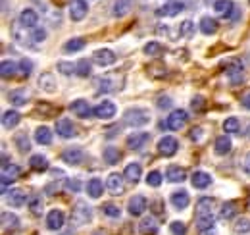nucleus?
<instances>
[{
	"label": "nucleus",
	"instance_id": "nucleus-44",
	"mask_svg": "<svg viewBox=\"0 0 250 235\" xmlns=\"http://www.w3.org/2000/svg\"><path fill=\"white\" fill-rule=\"evenodd\" d=\"M27 206H29V210L35 216H41L42 214V199H41V195H31L29 201H27Z\"/></svg>",
	"mask_w": 250,
	"mask_h": 235
},
{
	"label": "nucleus",
	"instance_id": "nucleus-14",
	"mask_svg": "<svg viewBox=\"0 0 250 235\" xmlns=\"http://www.w3.org/2000/svg\"><path fill=\"white\" fill-rule=\"evenodd\" d=\"M177 148H179V143H177V139L175 137H162L160 141H158V150H160V154H164V156H173L175 152H177Z\"/></svg>",
	"mask_w": 250,
	"mask_h": 235
},
{
	"label": "nucleus",
	"instance_id": "nucleus-32",
	"mask_svg": "<svg viewBox=\"0 0 250 235\" xmlns=\"http://www.w3.org/2000/svg\"><path fill=\"white\" fill-rule=\"evenodd\" d=\"M27 98H29V94H27L23 89H16V91H12V93L8 94V100H10V104H14V106H25V104H27Z\"/></svg>",
	"mask_w": 250,
	"mask_h": 235
},
{
	"label": "nucleus",
	"instance_id": "nucleus-53",
	"mask_svg": "<svg viewBox=\"0 0 250 235\" xmlns=\"http://www.w3.org/2000/svg\"><path fill=\"white\" fill-rule=\"evenodd\" d=\"M169 232H171V235H187V226L183 222H171Z\"/></svg>",
	"mask_w": 250,
	"mask_h": 235
},
{
	"label": "nucleus",
	"instance_id": "nucleus-9",
	"mask_svg": "<svg viewBox=\"0 0 250 235\" xmlns=\"http://www.w3.org/2000/svg\"><path fill=\"white\" fill-rule=\"evenodd\" d=\"M150 141V133L146 131H139V133H131L127 137V147L131 150H143V148L148 145Z\"/></svg>",
	"mask_w": 250,
	"mask_h": 235
},
{
	"label": "nucleus",
	"instance_id": "nucleus-58",
	"mask_svg": "<svg viewBox=\"0 0 250 235\" xmlns=\"http://www.w3.org/2000/svg\"><path fill=\"white\" fill-rule=\"evenodd\" d=\"M188 137H190L194 143H200V141L204 139V129H202V127H192Z\"/></svg>",
	"mask_w": 250,
	"mask_h": 235
},
{
	"label": "nucleus",
	"instance_id": "nucleus-55",
	"mask_svg": "<svg viewBox=\"0 0 250 235\" xmlns=\"http://www.w3.org/2000/svg\"><path fill=\"white\" fill-rule=\"evenodd\" d=\"M81 181L77 179V177H71V179H65V189L67 191H73V193H79L81 191Z\"/></svg>",
	"mask_w": 250,
	"mask_h": 235
},
{
	"label": "nucleus",
	"instance_id": "nucleus-59",
	"mask_svg": "<svg viewBox=\"0 0 250 235\" xmlns=\"http://www.w3.org/2000/svg\"><path fill=\"white\" fill-rule=\"evenodd\" d=\"M171 106V98L169 96H160L158 98V108H169Z\"/></svg>",
	"mask_w": 250,
	"mask_h": 235
},
{
	"label": "nucleus",
	"instance_id": "nucleus-11",
	"mask_svg": "<svg viewBox=\"0 0 250 235\" xmlns=\"http://www.w3.org/2000/svg\"><path fill=\"white\" fill-rule=\"evenodd\" d=\"M85 154H83V148L81 147H69L62 152V160L67 166H79L83 162Z\"/></svg>",
	"mask_w": 250,
	"mask_h": 235
},
{
	"label": "nucleus",
	"instance_id": "nucleus-64",
	"mask_svg": "<svg viewBox=\"0 0 250 235\" xmlns=\"http://www.w3.org/2000/svg\"><path fill=\"white\" fill-rule=\"evenodd\" d=\"M94 235H106V234H102V232H96Z\"/></svg>",
	"mask_w": 250,
	"mask_h": 235
},
{
	"label": "nucleus",
	"instance_id": "nucleus-28",
	"mask_svg": "<svg viewBox=\"0 0 250 235\" xmlns=\"http://www.w3.org/2000/svg\"><path fill=\"white\" fill-rule=\"evenodd\" d=\"M171 205L175 206L177 210H185L188 205H190V197H188L187 191H173L171 193Z\"/></svg>",
	"mask_w": 250,
	"mask_h": 235
},
{
	"label": "nucleus",
	"instance_id": "nucleus-20",
	"mask_svg": "<svg viewBox=\"0 0 250 235\" xmlns=\"http://www.w3.org/2000/svg\"><path fill=\"white\" fill-rule=\"evenodd\" d=\"M214 10L218 12L219 16H223L225 20H231L235 16V12H237V8H235V4L231 0H216L214 2Z\"/></svg>",
	"mask_w": 250,
	"mask_h": 235
},
{
	"label": "nucleus",
	"instance_id": "nucleus-36",
	"mask_svg": "<svg viewBox=\"0 0 250 235\" xmlns=\"http://www.w3.org/2000/svg\"><path fill=\"white\" fill-rule=\"evenodd\" d=\"M102 158H104L106 164L114 166V164H118V162L122 160V152L118 150V147H106L104 152H102Z\"/></svg>",
	"mask_w": 250,
	"mask_h": 235
},
{
	"label": "nucleus",
	"instance_id": "nucleus-52",
	"mask_svg": "<svg viewBox=\"0 0 250 235\" xmlns=\"http://www.w3.org/2000/svg\"><path fill=\"white\" fill-rule=\"evenodd\" d=\"M146 185H150V187H160L162 185V174L154 170V172H150L148 176H146Z\"/></svg>",
	"mask_w": 250,
	"mask_h": 235
},
{
	"label": "nucleus",
	"instance_id": "nucleus-2",
	"mask_svg": "<svg viewBox=\"0 0 250 235\" xmlns=\"http://www.w3.org/2000/svg\"><path fill=\"white\" fill-rule=\"evenodd\" d=\"M91 220H93V208L87 205V203L79 201L77 205L73 206V210H71V222H73L77 228H81V226L89 224Z\"/></svg>",
	"mask_w": 250,
	"mask_h": 235
},
{
	"label": "nucleus",
	"instance_id": "nucleus-51",
	"mask_svg": "<svg viewBox=\"0 0 250 235\" xmlns=\"http://www.w3.org/2000/svg\"><path fill=\"white\" fill-rule=\"evenodd\" d=\"M235 232L241 235L245 234H250V222L247 218H241V220H237V224H235Z\"/></svg>",
	"mask_w": 250,
	"mask_h": 235
},
{
	"label": "nucleus",
	"instance_id": "nucleus-49",
	"mask_svg": "<svg viewBox=\"0 0 250 235\" xmlns=\"http://www.w3.org/2000/svg\"><path fill=\"white\" fill-rule=\"evenodd\" d=\"M194 35V24L190 20H185L179 25V37H192Z\"/></svg>",
	"mask_w": 250,
	"mask_h": 235
},
{
	"label": "nucleus",
	"instance_id": "nucleus-27",
	"mask_svg": "<svg viewBox=\"0 0 250 235\" xmlns=\"http://www.w3.org/2000/svg\"><path fill=\"white\" fill-rule=\"evenodd\" d=\"M139 232L141 235H156L158 234V222L154 216H146L143 218V222L139 224Z\"/></svg>",
	"mask_w": 250,
	"mask_h": 235
},
{
	"label": "nucleus",
	"instance_id": "nucleus-45",
	"mask_svg": "<svg viewBox=\"0 0 250 235\" xmlns=\"http://www.w3.org/2000/svg\"><path fill=\"white\" fill-rule=\"evenodd\" d=\"M91 71H93V70H91V62H89V60L83 58L75 64V73H77L79 77H89Z\"/></svg>",
	"mask_w": 250,
	"mask_h": 235
},
{
	"label": "nucleus",
	"instance_id": "nucleus-57",
	"mask_svg": "<svg viewBox=\"0 0 250 235\" xmlns=\"http://www.w3.org/2000/svg\"><path fill=\"white\" fill-rule=\"evenodd\" d=\"M190 106H192V110H194V112H202V110L206 108L204 96H194V98H192V102H190Z\"/></svg>",
	"mask_w": 250,
	"mask_h": 235
},
{
	"label": "nucleus",
	"instance_id": "nucleus-15",
	"mask_svg": "<svg viewBox=\"0 0 250 235\" xmlns=\"http://www.w3.org/2000/svg\"><path fill=\"white\" fill-rule=\"evenodd\" d=\"M243 70H245V66H243V62L241 60H231L229 62V66H227V77H229V81L231 83H241L243 81Z\"/></svg>",
	"mask_w": 250,
	"mask_h": 235
},
{
	"label": "nucleus",
	"instance_id": "nucleus-63",
	"mask_svg": "<svg viewBox=\"0 0 250 235\" xmlns=\"http://www.w3.org/2000/svg\"><path fill=\"white\" fill-rule=\"evenodd\" d=\"M63 235H73V232H71V230H69V232H65V234Z\"/></svg>",
	"mask_w": 250,
	"mask_h": 235
},
{
	"label": "nucleus",
	"instance_id": "nucleus-38",
	"mask_svg": "<svg viewBox=\"0 0 250 235\" xmlns=\"http://www.w3.org/2000/svg\"><path fill=\"white\" fill-rule=\"evenodd\" d=\"M237 216V203L235 201H227L221 205V210H219V218L221 220H231Z\"/></svg>",
	"mask_w": 250,
	"mask_h": 235
},
{
	"label": "nucleus",
	"instance_id": "nucleus-62",
	"mask_svg": "<svg viewBox=\"0 0 250 235\" xmlns=\"http://www.w3.org/2000/svg\"><path fill=\"white\" fill-rule=\"evenodd\" d=\"M245 166H247V170L250 172V152H249V156H247V160H245Z\"/></svg>",
	"mask_w": 250,
	"mask_h": 235
},
{
	"label": "nucleus",
	"instance_id": "nucleus-21",
	"mask_svg": "<svg viewBox=\"0 0 250 235\" xmlns=\"http://www.w3.org/2000/svg\"><path fill=\"white\" fill-rule=\"evenodd\" d=\"M166 179L171 181V183H183V181L187 179V172H185V168L171 164V166H167V170H166Z\"/></svg>",
	"mask_w": 250,
	"mask_h": 235
},
{
	"label": "nucleus",
	"instance_id": "nucleus-34",
	"mask_svg": "<svg viewBox=\"0 0 250 235\" xmlns=\"http://www.w3.org/2000/svg\"><path fill=\"white\" fill-rule=\"evenodd\" d=\"M102 191H104V185H102V181L98 177H93V179L87 181V195L91 199H98L102 195Z\"/></svg>",
	"mask_w": 250,
	"mask_h": 235
},
{
	"label": "nucleus",
	"instance_id": "nucleus-8",
	"mask_svg": "<svg viewBox=\"0 0 250 235\" xmlns=\"http://www.w3.org/2000/svg\"><path fill=\"white\" fill-rule=\"evenodd\" d=\"M146 206H148V201H146L145 195H133L129 199V203H127V212L131 216H143Z\"/></svg>",
	"mask_w": 250,
	"mask_h": 235
},
{
	"label": "nucleus",
	"instance_id": "nucleus-4",
	"mask_svg": "<svg viewBox=\"0 0 250 235\" xmlns=\"http://www.w3.org/2000/svg\"><path fill=\"white\" fill-rule=\"evenodd\" d=\"M183 10H185V2H181V0H171V2L164 4L162 8H158L156 16L158 18H175V16H179Z\"/></svg>",
	"mask_w": 250,
	"mask_h": 235
},
{
	"label": "nucleus",
	"instance_id": "nucleus-31",
	"mask_svg": "<svg viewBox=\"0 0 250 235\" xmlns=\"http://www.w3.org/2000/svg\"><path fill=\"white\" fill-rule=\"evenodd\" d=\"M198 25H200V31H202L204 35H216L219 29L218 22H216L214 18H210V16H204Z\"/></svg>",
	"mask_w": 250,
	"mask_h": 235
},
{
	"label": "nucleus",
	"instance_id": "nucleus-29",
	"mask_svg": "<svg viewBox=\"0 0 250 235\" xmlns=\"http://www.w3.org/2000/svg\"><path fill=\"white\" fill-rule=\"evenodd\" d=\"M20 121H21V114H20L18 110H6V112L2 114V125H4L6 129H14Z\"/></svg>",
	"mask_w": 250,
	"mask_h": 235
},
{
	"label": "nucleus",
	"instance_id": "nucleus-1",
	"mask_svg": "<svg viewBox=\"0 0 250 235\" xmlns=\"http://www.w3.org/2000/svg\"><path fill=\"white\" fill-rule=\"evenodd\" d=\"M124 123L129 127H143L150 123V112L145 108H129L124 114Z\"/></svg>",
	"mask_w": 250,
	"mask_h": 235
},
{
	"label": "nucleus",
	"instance_id": "nucleus-48",
	"mask_svg": "<svg viewBox=\"0 0 250 235\" xmlns=\"http://www.w3.org/2000/svg\"><path fill=\"white\" fill-rule=\"evenodd\" d=\"M31 41L33 43H37V45H41V43H44V39H46V29L44 27H41V25H37L35 29H31Z\"/></svg>",
	"mask_w": 250,
	"mask_h": 235
},
{
	"label": "nucleus",
	"instance_id": "nucleus-5",
	"mask_svg": "<svg viewBox=\"0 0 250 235\" xmlns=\"http://www.w3.org/2000/svg\"><path fill=\"white\" fill-rule=\"evenodd\" d=\"M187 119H188V114L185 110H181V108H179V110H173V112L169 114V118L166 119V127L171 129V131H179V129L185 127Z\"/></svg>",
	"mask_w": 250,
	"mask_h": 235
},
{
	"label": "nucleus",
	"instance_id": "nucleus-6",
	"mask_svg": "<svg viewBox=\"0 0 250 235\" xmlns=\"http://www.w3.org/2000/svg\"><path fill=\"white\" fill-rule=\"evenodd\" d=\"M116 112H118V108L110 100H102V102H98L93 108V116L98 118V119H112V118L116 116Z\"/></svg>",
	"mask_w": 250,
	"mask_h": 235
},
{
	"label": "nucleus",
	"instance_id": "nucleus-24",
	"mask_svg": "<svg viewBox=\"0 0 250 235\" xmlns=\"http://www.w3.org/2000/svg\"><path fill=\"white\" fill-rule=\"evenodd\" d=\"M39 87L42 89L44 93H56V89H58L56 77H54L50 71H44V73H41V77H39Z\"/></svg>",
	"mask_w": 250,
	"mask_h": 235
},
{
	"label": "nucleus",
	"instance_id": "nucleus-33",
	"mask_svg": "<svg viewBox=\"0 0 250 235\" xmlns=\"http://www.w3.org/2000/svg\"><path fill=\"white\" fill-rule=\"evenodd\" d=\"M29 166H31L33 172H46L48 170V160L42 156V154H33L29 158Z\"/></svg>",
	"mask_w": 250,
	"mask_h": 235
},
{
	"label": "nucleus",
	"instance_id": "nucleus-17",
	"mask_svg": "<svg viewBox=\"0 0 250 235\" xmlns=\"http://www.w3.org/2000/svg\"><path fill=\"white\" fill-rule=\"evenodd\" d=\"M106 187L112 195H122L125 191V177L120 174H110L106 179Z\"/></svg>",
	"mask_w": 250,
	"mask_h": 235
},
{
	"label": "nucleus",
	"instance_id": "nucleus-18",
	"mask_svg": "<svg viewBox=\"0 0 250 235\" xmlns=\"http://www.w3.org/2000/svg\"><path fill=\"white\" fill-rule=\"evenodd\" d=\"M25 29H35L37 27V24H39V14L33 10V8H25V10H21V14H20V20H18Z\"/></svg>",
	"mask_w": 250,
	"mask_h": 235
},
{
	"label": "nucleus",
	"instance_id": "nucleus-23",
	"mask_svg": "<svg viewBox=\"0 0 250 235\" xmlns=\"http://www.w3.org/2000/svg\"><path fill=\"white\" fill-rule=\"evenodd\" d=\"M4 197H6L8 205L12 206V208H21V206L25 205V201H27V197H25V193H23L21 189H12V191L6 193Z\"/></svg>",
	"mask_w": 250,
	"mask_h": 235
},
{
	"label": "nucleus",
	"instance_id": "nucleus-25",
	"mask_svg": "<svg viewBox=\"0 0 250 235\" xmlns=\"http://www.w3.org/2000/svg\"><path fill=\"white\" fill-rule=\"evenodd\" d=\"M133 8V0H116L112 6V16L114 18H125Z\"/></svg>",
	"mask_w": 250,
	"mask_h": 235
},
{
	"label": "nucleus",
	"instance_id": "nucleus-30",
	"mask_svg": "<svg viewBox=\"0 0 250 235\" xmlns=\"http://www.w3.org/2000/svg\"><path fill=\"white\" fill-rule=\"evenodd\" d=\"M231 147H233V143H231L229 135H219L218 139H216L214 150H216V154H219V156H225V154L231 152Z\"/></svg>",
	"mask_w": 250,
	"mask_h": 235
},
{
	"label": "nucleus",
	"instance_id": "nucleus-10",
	"mask_svg": "<svg viewBox=\"0 0 250 235\" xmlns=\"http://www.w3.org/2000/svg\"><path fill=\"white\" fill-rule=\"evenodd\" d=\"M67 10H69V18L73 22H81L89 12V4L85 0H71Z\"/></svg>",
	"mask_w": 250,
	"mask_h": 235
},
{
	"label": "nucleus",
	"instance_id": "nucleus-50",
	"mask_svg": "<svg viewBox=\"0 0 250 235\" xmlns=\"http://www.w3.org/2000/svg\"><path fill=\"white\" fill-rule=\"evenodd\" d=\"M18 66H20V73H21L23 77H29V75H31V71H33V62L29 58H21Z\"/></svg>",
	"mask_w": 250,
	"mask_h": 235
},
{
	"label": "nucleus",
	"instance_id": "nucleus-13",
	"mask_svg": "<svg viewBox=\"0 0 250 235\" xmlns=\"http://www.w3.org/2000/svg\"><path fill=\"white\" fill-rule=\"evenodd\" d=\"M116 54L110 50V48H100V50H96L93 54V62L96 66H100V68H106V66H112V64H116Z\"/></svg>",
	"mask_w": 250,
	"mask_h": 235
},
{
	"label": "nucleus",
	"instance_id": "nucleus-46",
	"mask_svg": "<svg viewBox=\"0 0 250 235\" xmlns=\"http://www.w3.org/2000/svg\"><path fill=\"white\" fill-rule=\"evenodd\" d=\"M239 129H241V121H239V118L231 116L223 121V131H225V133H239Z\"/></svg>",
	"mask_w": 250,
	"mask_h": 235
},
{
	"label": "nucleus",
	"instance_id": "nucleus-19",
	"mask_svg": "<svg viewBox=\"0 0 250 235\" xmlns=\"http://www.w3.org/2000/svg\"><path fill=\"white\" fill-rule=\"evenodd\" d=\"M124 177L125 181H129V183H139L141 181V177H143V168H141V164L139 162H131V164H127L124 170Z\"/></svg>",
	"mask_w": 250,
	"mask_h": 235
},
{
	"label": "nucleus",
	"instance_id": "nucleus-47",
	"mask_svg": "<svg viewBox=\"0 0 250 235\" xmlns=\"http://www.w3.org/2000/svg\"><path fill=\"white\" fill-rule=\"evenodd\" d=\"M102 214L108 216V218H120L122 210H120V206L114 205V203H104L102 205Z\"/></svg>",
	"mask_w": 250,
	"mask_h": 235
},
{
	"label": "nucleus",
	"instance_id": "nucleus-22",
	"mask_svg": "<svg viewBox=\"0 0 250 235\" xmlns=\"http://www.w3.org/2000/svg\"><path fill=\"white\" fill-rule=\"evenodd\" d=\"M214 205H216V201L214 199H210V197H200L198 199V203H196V218L198 216H210V214H214Z\"/></svg>",
	"mask_w": 250,
	"mask_h": 235
},
{
	"label": "nucleus",
	"instance_id": "nucleus-60",
	"mask_svg": "<svg viewBox=\"0 0 250 235\" xmlns=\"http://www.w3.org/2000/svg\"><path fill=\"white\" fill-rule=\"evenodd\" d=\"M241 106L247 108V110H250V93H247V94L241 98Z\"/></svg>",
	"mask_w": 250,
	"mask_h": 235
},
{
	"label": "nucleus",
	"instance_id": "nucleus-12",
	"mask_svg": "<svg viewBox=\"0 0 250 235\" xmlns=\"http://www.w3.org/2000/svg\"><path fill=\"white\" fill-rule=\"evenodd\" d=\"M63 222H65V216H63L62 210H58V208L50 210L48 216H46V228H48L50 232H58V230H62Z\"/></svg>",
	"mask_w": 250,
	"mask_h": 235
},
{
	"label": "nucleus",
	"instance_id": "nucleus-26",
	"mask_svg": "<svg viewBox=\"0 0 250 235\" xmlns=\"http://www.w3.org/2000/svg\"><path fill=\"white\" fill-rule=\"evenodd\" d=\"M190 183L194 189H206L212 185V176L206 174V172H194L192 177H190Z\"/></svg>",
	"mask_w": 250,
	"mask_h": 235
},
{
	"label": "nucleus",
	"instance_id": "nucleus-7",
	"mask_svg": "<svg viewBox=\"0 0 250 235\" xmlns=\"http://www.w3.org/2000/svg\"><path fill=\"white\" fill-rule=\"evenodd\" d=\"M69 112L75 118H81V119H87V118L93 116V108H91V104H89L85 98L73 100V102L69 104Z\"/></svg>",
	"mask_w": 250,
	"mask_h": 235
},
{
	"label": "nucleus",
	"instance_id": "nucleus-42",
	"mask_svg": "<svg viewBox=\"0 0 250 235\" xmlns=\"http://www.w3.org/2000/svg\"><path fill=\"white\" fill-rule=\"evenodd\" d=\"M143 50H145V54H146V56L158 58V56L164 52V47H162L158 41H150V43H146V45H145V48H143Z\"/></svg>",
	"mask_w": 250,
	"mask_h": 235
},
{
	"label": "nucleus",
	"instance_id": "nucleus-16",
	"mask_svg": "<svg viewBox=\"0 0 250 235\" xmlns=\"http://www.w3.org/2000/svg\"><path fill=\"white\" fill-rule=\"evenodd\" d=\"M56 133L62 139H71V137H75V125L71 123L69 118H60L56 121Z\"/></svg>",
	"mask_w": 250,
	"mask_h": 235
},
{
	"label": "nucleus",
	"instance_id": "nucleus-54",
	"mask_svg": "<svg viewBox=\"0 0 250 235\" xmlns=\"http://www.w3.org/2000/svg\"><path fill=\"white\" fill-rule=\"evenodd\" d=\"M58 71L63 73V75H71V73H75V64H71V62H58Z\"/></svg>",
	"mask_w": 250,
	"mask_h": 235
},
{
	"label": "nucleus",
	"instance_id": "nucleus-37",
	"mask_svg": "<svg viewBox=\"0 0 250 235\" xmlns=\"http://www.w3.org/2000/svg\"><path fill=\"white\" fill-rule=\"evenodd\" d=\"M214 226H216V216L214 214H210V216H198L196 218V228H198L200 234L202 232H208V230H214Z\"/></svg>",
	"mask_w": 250,
	"mask_h": 235
},
{
	"label": "nucleus",
	"instance_id": "nucleus-39",
	"mask_svg": "<svg viewBox=\"0 0 250 235\" xmlns=\"http://www.w3.org/2000/svg\"><path fill=\"white\" fill-rule=\"evenodd\" d=\"M2 228L4 230H18L20 228V218L12 212H2Z\"/></svg>",
	"mask_w": 250,
	"mask_h": 235
},
{
	"label": "nucleus",
	"instance_id": "nucleus-40",
	"mask_svg": "<svg viewBox=\"0 0 250 235\" xmlns=\"http://www.w3.org/2000/svg\"><path fill=\"white\" fill-rule=\"evenodd\" d=\"M18 70H20V66H18L16 62H12V60H4V62H2V66H0V73H2V77H4V79L14 77Z\"/></svg>",
	"mask_w": 250,
	"mask_h": 235
},
{
	"label": "nucleus",
	"instance_id": "nucleus-3",
	"mask_svg": "<svg viewBox=\"0 0 250 235\" xmlns=\"http://www.w3.org/2000/svg\"><path fill=\"white\" fill-rule=\"evenodd\" d=\"M124 85V75H104V77H98L94 79V87L96 93H114L118 89H122Z\"/></svg>",
	"mask_w": 250,
	"mask_h": 235
},
{
	"label": "nucleus",
	"instance_id": "nucleus-61",
	"mask_svg": "<svg viewBox=\"0 0 250 235\" xmlns=\"http://www.w3.org/2000/svg\"><path fill=\"white\" fill-rule=\"evenodd\" d=\"M118 131H120V125H116V127L108 129V131H106V139H112V137H116V135H118Z\"/></svg>",
	"mask_w": 250,
	"mask_h": 235
},
{
	"label": "nucleus",
	"instance_id": "nucleus-35",
	"mask_svg": "<svg viewBox=\"0 0 250 235\" xmlns=\"http://www.w3.org/2000/svg\"><path fill=\"white\" fill-rule=\"evenodd\" d=\"M35 141H37L39 145H50V143H52V131H50L46 125L37 127V131H35Z\"/></svg>",
	"mask_w": 250,
	"mask_h": 235
},
{
	"label": "nucleus",
	"instance_id": "nucleus-41",
	"mask_svg": "<svg viewBox=\"0 0 250 235\" xmlns=\"http://www.w3.org/2000/svg\"><path fill=\"white\" fill-rule=\"evenodd\" d=\"M85 48V39L81 37H75V39H69L65 45H63V52H79Z\"/></svg>",
	"mask_w": 250,
	"mask_h": 235
},
{
	"label": "nucleus",
	"instance_id": "nucleus-43",
	"mask_svg": "<svg viewBox=\"0 0 250 235\" xmlns=\"http://www.w3.org/2000/svg\"><path fill=\"white\" fill-rule=\"evenodd\" d=\"M16 147L20 148V152H29L31 150V141L25 133H16Z\"/></svg>",
	"mask_w": 250,
	"mask_h": 235
},
{
	"label": "nucleus",
	"instance_id": "nucleus-56",
	"mask_svg": "<svg viewBox=\"0 0 250 235\" xmlns=\"http://www.w3.org/2000/svg\"><path fill=\"white\" fill-rule=\"evenodd\" d=\"M21 174V168L16 166V164H8L6 168H2V176H8V177H16Z\"/></svg>",
	"mask_w": 250,
	"mask_h": 235
}]
</instances>
